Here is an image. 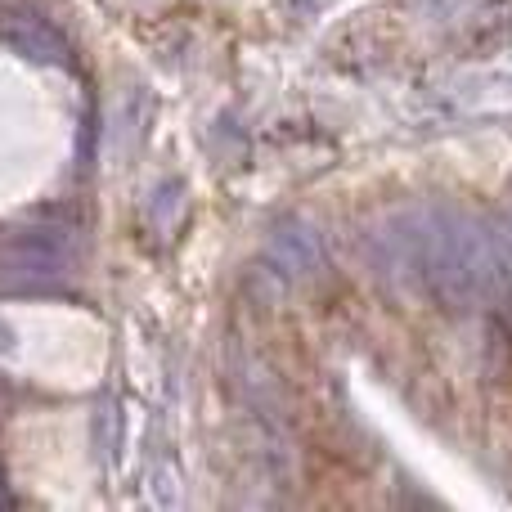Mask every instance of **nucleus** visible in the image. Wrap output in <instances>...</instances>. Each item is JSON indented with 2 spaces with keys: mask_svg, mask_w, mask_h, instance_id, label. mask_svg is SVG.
I'll return each mask as SVG.
<instances>
[{
  "mask_svg": "<svg viewBox=\"0 0 512 512\" xmlns=\"http://www.w3.org/2000/svg\"><path fill=\"white\" fill-rule=\"evenodd\" d=\"M495 225V239H499V252H504V274H508V301H512V207L499 221H490Z\"/></svg>",
  "mask_w": 512,
  "mask_h": 512,
  "instance_id": "obj_3",
  "label": "nucleus"
},
{
  "mask_svg": "<svg viewBox=\"0 0 512 512\" xmlns=\"http://www.w3.org/2000/svg\"><path fill=\"white\" fill-rule=\"evenodd\" d=\"M382 252L400 274L450 310L508 306V274L495 225L459 207H409L382 225Z\"/></svg>",
  "mask_w": 512,
  "mask_h": 512,
  "instance_id": "obj_1",
  "label": "nucleus"
},
{
  "mask_svg": "<svg viewBox=\"0 0 512 512\" xmlns=\"http://www.w3.org/2000/svg\"><path fill=\"white\" fill-rule=\"evenodd\" d=\"M72 270V243L54 230H18L0 239V279L18 288L54 283Z\"/></svg>",
  "mask_w": 512,
  "mask_h": 512,
  "instance_id": "obj_2",
  "label": "nucleus"
}]
</instances>
